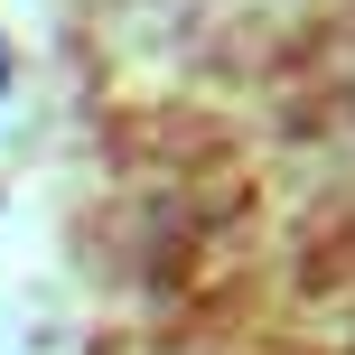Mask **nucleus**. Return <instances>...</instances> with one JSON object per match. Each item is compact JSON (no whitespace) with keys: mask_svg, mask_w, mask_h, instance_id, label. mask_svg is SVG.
<instances>
[{"mask_svg":"<svg viewBox=\"0 0 355 355\" xmlns=\"http://www.w3.org/2000/svg\"><path fill=\"white\" fill-rule=\"evenodd\" d=\"M0 85H10V47H0Z\"/></svg>","mask_w":355,"mask_h":355,"instance_id":"1","label":"nucleus"}]
</instances>
